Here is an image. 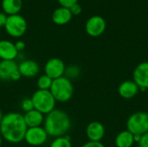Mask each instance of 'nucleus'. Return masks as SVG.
Instances as JSON below:
<instances>
[{"label":"nucleus","instance_id":"1","mask_svg":"<svg viewBox=\"0 0 148 147\" xmlns=\"http://www.w3.org/2000/svg\"><path fill=\"white\" fill-rule=\"evenodd\" d=\"M28 126L23 115L19 113L10 112L3 115L0 123V134L6 141L17 144L24 140Z\"/></svg>","mask_w":148,"mask_h":147},{"label":"nucleus","instance_id":"2","mask_svg":"<svg viewBox=\"0 0 148 147\" xmlns=\"http://www.w3.org/2000/svg\"><path fill=\"white\" fill-rule=\"evenodd\" d=\"M43 125L49 136L57 138L67 135L71 128V120L67 113L55 108L46 115Z\"/></svg>","mask_w":148,"mask_h":147},{"label":"nucleus","instance_id":"3","mask_svg":"<svg viewBox=\"0 0 148 147\" xmlns=\"http://www.w3.org/2000/svg\"><path fill=\"white\" fill-rule=\"evenodd\" d=\"M49 91L56 101L66 102L69 101L74 94V86L69 79L62 76L53 80Z\"/></svg>","mask_w":148,"mask_h":147},{"label":"nucleus","instance_id":"4","mask_svg":"<svg viewBox=\"0 0 148 147\" xmlns=\"http://www.w3.org/2000/svg\"><path fill=\"white\" fill-rule=\"evenodd\" d=\"M31 100L34 104V108L43 115H47L56 108V101L49 90L37 89L33 94Z\"/></svg>","mask_w":148,"mask_h":147},{"label":"nucleus","instance_id":"5","mask_svg":"<svg viewBox=\"0 0 148 147\" xmlns=\"http://www.w3.org/2000/svg\"><path fill=\"white\" fill-rule=\"evenodd\" d=\"M127 128L134 135H143L148 133V113L136 112L127 121Z\"/></svg>","mask_w":148,"mask_h":147},{"label":"nucleus","instance_id":"6","mask_svg":"<svg viewBox=\"0 0 148 147\" xmlns=\"http://www.w3.org/2000/svg\"><path fill=\"white\" fill-rule=\"evenodd\" d=\"M27 28V21L23 16L16 14L7 16L4 29L10 36L14 38H19L23 36L25 34Z\"/></svg>","mask_w":148,"mask_h":147},{"label":"nucleus","instance_id":"7","mask_svg":"<svg viewBox=\"0 0 148 147\" xmlns=\"http://www.w3.org/2000/svg\"><path fill=\"white\" fill-rule=\"evenodd\" d=\"M22 75L18 70V64L15 61L0 62V79L2 81H19Z\"/></svg>","mask_w":148,"mask_h":147},{"label":"nucleus","instance_id":"8","mask_svg":"<svg viewBox=\"0 0 148 147\" xmlns=\"http://www.w3.org/2000/svg\"><path fill=\"white\" fill-rule=\"evenodd\" d=\"M48 137L49 135L43 127H29L26 131L24 140L32 146H39L46 143Z\"/></svg>","mask_w":148,"mask_h":147},{"label":"nucleus","instance_id":"9","mask_svg":"<svg viewBox=\"0 0 148 147\" xmlns=\"http://www.w3.org/2000/svg\"><path fill=\"white\" fill-rule=\"evenodd\" d=\"M65 64L62 60L57 57L49 59L44 66V73L52 80L58 79L64 75Z\"/></svg>","mask_w":148,"mask_h":147},{"label":"nucleus","instance_id":"10","mask_svg":"<svg viewBox=\"0 0 148 147\" xmlns=\"http://www.w3.org/2000/svg\"><path fill=\"white\" fill-rule=\"evenodd\" d=\"M106 26V21L102 16H93L88 19L85 25V29L88 36L92 37H97L104 33Z\"/></svg>","mask_w":148,"mask_h":147},{"label":"nucleus","instance_id":"11","mask_svg":"<svg viewBox=\"0 0 148 147\" xmlns=\"http://www.w3.org/2000/svg\"><path fill=\"white\" fill-rule=\"evenodd\" d=\"M133 81L140 89L145 91L148 89V62L139 63L133 73Z\"/></svg>","mask_w":148,"mask_h":147},{"label":"nucleus","instance_id":"12","mask_svg":"<svg viewBox=\"0 0 148 147\" xmlns=\"http://www.w3.org/2000/svg\"><path fill=\"white\" fill-rule=\"evenodd\" d=\"M18 70L23 77L33 78L38 75L40 67L39 64L33 60H24L18 64Z\"/></svg>","mask_w":148,"mask_h":147},{"label":"nucleus","instance_id":"13","mask_svg":"<svg viewBox=\"0 0 148 147\" xmlns=\"http://www.w3.org/2000/svg\"><path fill=\"white\" fill-rule=\"evenodd\" d=\"M140 91V88L134 81H122L118 88V93L120 96L126 100L134 98Z\"/></svg>","mask_w":148,"mask_h":147},{"label":"nucleus","instance_id":"14","mask_svg":"<svg viewBox=\"0 0 148 147\" xmlns=\"http://www.w3.org/2000/svg\"><path fill=\"white\" fill-rule=\"evenodd\" d=\"M86 134L89 141L100 142L105 135V127L101 122L93 121L87 126Z\"/></svg>","mask_w":148,"mask_h":147},{"label":"nucleus","instance_id":"15","mask_svg":"<svg viewBox=\"0 0 148 147\" xmlns=\"http://www.w3.org/2000/svg\"><path fill=\"white\" fill-rule=\"evenodd\" d=\"M18 55L15 43L8 40H0V59L2 61H14Z\"/></svg>","mask_w":148,"mask_h":147},{"label":"nucleus","instance_id":"16","mask_svg":"<svg viewBox=\"0 0 148 147\" xmlns=\"http://www.w3.org/2000/svg\"><path fill=\"white\" fill-rule=\"evenodd\" d=\"M72 13L69 9L60 7L56 9L52 13V21L57 25H65L72 19Z\"/></svg>","mask_w":148,"mask_h":147},{"label":"nucleus","instance_id":"17","mask_svg":"<svg viewBox=\"0 0 148 147\" xmlns=\"http://www.w3.org/2000/svg\"><path fill=\"white\" fill-rule=\"evenodd\" d=\"M44 115L36 109L25 113V114L23 115V119L28 128L42 126V125L44 122Z\"/></svg>","mask_w":148,"mask_h":147},{"label":"nucleus","instance_id":"18","mask_svg":"<svg viewBox=\"0 0 148 147\" xmlns=\"http://www.w3.org/2000/svg\"><path fill=\"white\" fill-rule=\"evenodd\" d=\"M22 6V0H2V10L7 16L19 14Z\"/></svg>","mask_w":148,"mask_h":147},{"label":"nucleus","instance_id":"19","mask_svg":"<svg viewBox=\"0 0 148 147\" xmlns=\"http://www.w3.org/2000/svg\"><path fill=\"white\" fill-rule=\"evenodd\" d=\"M134 143V134L127 130L121 132L115 138L116 147H132Z\"/></svg>","mask_w":148,"mask_h":147},{"label":"nucleus","instance_id":"20","mask_svg":"<svg viewBox=\"0 0 148 147\" xmlns=\"http://www.w3.org/2000/svg\"><path fill=\"white\" fill-rule=\"evenodd\" d=\"M49 147H72L70 137L65 135V136L55 138V139L51 142Z\"/></svg>","mask_w":148,"mask_h":147},{"label":"nucleus","instance_id":"21","mask_svg":"<svg viewBox=\"0 0 148 147\" xmlns=\"http://www.w3.org/2000/svg\"><path fill=\"white\" fill-rule=\"evenodd\" d=\"M53 80L45 74L41 75L37 80V88L40 90H49L52 85Z\"/></svg>","mask_w":148,"mask_h":147},{"label":"nucleus","instance_id":"22","mask_svg":"<svg viewBox=\"0 0 148 147\" xmlns=\"http://www.w3.org/2000/svg\"><path fill=\"white\" fill-rule=\"evenodd\" d=\"M64 75H65V77H67L68 79H69L71 81V79L78 77V75H80V68L74 65L69 66L65 68Z\"/></svg>","mask_w":148,"mask_h":147},{"label":"nucleus","instance_id":"23","mask_svg":"<svg viewBox=\"0 0 148 147\" xmlns=\"http://www.w3.org/2000/svg\"><path fill=\"white\" fill-rule=\"evenodd\" d=\"M21 107L23 109V111H24L25 113H28L34 108V104H33V101L31 100V98H26V99H23L22 103H21Z\"/></svg>","mask_w":148,"mask_h":147},{"label":"nucleus","instance_id":"24","mask_svg":"<svg viewBox=\"0 0 148 147\" xmlns=\"http://www.w3.org/2000/svg\"><path fill=\"white\" fill-rule=\"evenodd\" d=\"M61 7L70 9L74 4L78 3V0H57Z\"/></svg>","mask_w":148,"mask_h":147},{"label":"nucleus","instance_id":"25","mask_svg":"<svg viewBox=\"0 0 148 147\" xmlns=\"http://www.w3.org/2000/svg\"><path fill=\"white\" fill-rule=\"evenodd\" d=\"M137 144L138 147H148V133L141 135L140 139Z\"/></svg>","mask_w":148,"mask_h":147},{"label":"nucleus","instance_id":"26","mask_svg":"<svg viewBox=\"0 0 148 147\" xmlns=\"http://www.w3.org/2000/svg\"><path fill=\"white\" fill-rule=\"evenodd\" d=\"M70 11H71V13H72V15L74 16H77V15H79V14H81L82 13V6L77 3H75V4H74L70 9Z\"/></svg>","mask_w":148,"mask_h":147},{"label":"nucleus","instance_id":"27","mask_svg":"<svg viewBox=\"0 0 148 147\" xmlns=\"http://www.w3.org/2000/svg\"><path fill=\"white\" fill-rule=\"evenodd\" d=\"M82 147H105L104 145L100 141V142H97V141H88L87 143H85Z\"/></svg>","mask_w":148,"mask_h":147},{"label":"nucleus","instance_id":"28","mask_svg":"<svg viewBox=\"0 0 148 147\" xmlns=\"http://www.w3.org/2000/svg\"><path fill=\"white\" fill-rule=\"evenodd\" d=\"M25 46H26L25 45V42H23V41H17V42H15V47H16V50L18 52L23 51L25 49Z\"/></svg>","mask_w":148,"mask_h":147},{"label":"nucleus","instance_id":"29","mask_svg":"<svg viewBox=\"0 0 148 147\" xmlns=\"http://www.w3.org/2000/svg\"><path fill=\"white\" fill-rule=\"evenodd\" d=\"M7 15L3 12L0 11V28H3L5 26L6 23V20H7Z\"/></svg>","mask_w":148,"mask_h":147},{"label":"nucleus","instance_id":"30","mask_svg":"<svg viewBox=\"0 0 148 147\" xmlns=\"http://www.w3.org/2000/svg\"><path fill=\"white\" fill-rule=\"evenodd\" d=\"M3 117V113H2V112H1V110H0V123H1V121H2Z\"/></svg>","mask_w":148,"mask_h":147},{"label":"nucleus","instance_id":"31","mask_svg":"<svg viewBox=\"0 0 148 147\" xmlns=\"http://www.w3.org/2000/svg\"><path fill=\"white\" fill-rule=\"evenodd\" d=\"M2 140H3V138H2V136H1V134H0V146H1V145H2Z\"/></svg>","mask_w":148,"mask_h":147}]
</instances>
